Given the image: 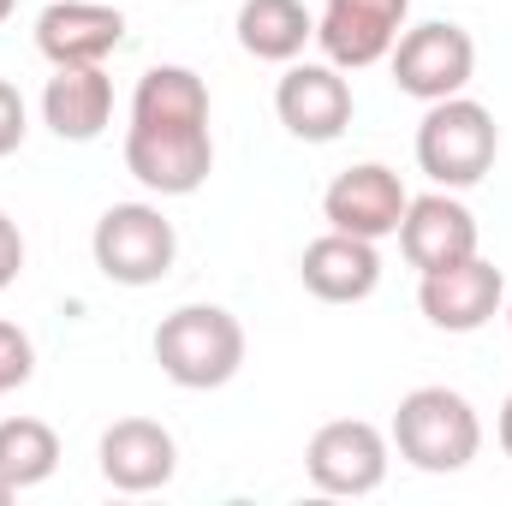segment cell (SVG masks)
<instances>
[{"label":"cell","mask_w":512,"mask_h":506,"mask_svg":"<svg viewBox=\"0 0 512 506\" xmlns=\"http://www.w3.org/2000/svg\"><path fill=\"white\" fill-rule=\"evenodd\" d=\"M126 173L149 197H191L215 173L209 84L191 66H149L131 90Z\"/></svg>","instance_id":"1"},{"label":"cell","mask_w":512,"mask_h":506,"mask_svg":"<svg viewBox=\"0 0 512 506\" xmlns=\"http://www.w3.org/2000/svg\"><path fill=\"white\" fill-rule=\"evenodd\" d=\"M393 447L423 477H453L483 453V417L453 387H411L393 411Z\"/></svg>","instance_id":"2"},{"label":"cell","mask_w":512,"mask_h":506,"mask_svg":"<svg viewBox=\"0 0 512 506\" xmlns=\"http://www.w3.org/2000/svg\"><path fill=\"white\" fill-rule=\"evenodd\" d=\"M155 364L185 393H209L245 370V328L221 304H179L155 328Z\"/></svg>","instance_id":"3"},{"label":"cell","mask_w":512,"mask_h":506,"mask_svg":"<svg viewBox=\"0 0 512 506\" xmlns=\"http://www.w3.org/2000/svg\"><path fill=\"white\" fill-rule=\"evenodd\" d=\"M501 155V126L483 102L471 96H447V102H429L423 126H417V167L441 185V191H471L489 179Z\"/></svg>","instance_id":"4"},{"label":"cell","mask_w":512,"mask_h":506,"mask_svg":"<svg viewBox=\"0 0 512 506\" xmlns=\"http://www.w3.org/2000/svg\"><path fill=\"white\" fill-rule=\"evenodd\" d=\"M90 256L114 286H155L173 274L179 233L155 203H114L90 233Z\"/></svg>","instance_id":"5"},{"label":"cell","mask_w":512,"mask_h":506,"mask_svg":"<svg viewBox=\"0 0 512 506\" xmlns=\"http://www.w3.org/2000/svg\"><path fill=\"white\" fill-rule=\"evenodd\" d=\"M393 66V84L411 96V102H447V96H465L471 72H477V42L471 30L447 24V18H429V24H405V36L393 42L387 54Z\"/></svg>","instance_id":"6"},{"label":"cell","mask_w":512,"mask_h":506,"mask_svg":"<svg viewBox=\"0 0 512 506\" xmlns=\"http://www.w3.org/2000/svg\"><path fill=\"white\" fill-rule=\"evenodd\" d=\"M387 459H393V441H387L376 423L364 417H334L310 435L304 447V471L322 495H340V501H358V495H376L387 483Z\"/></svg>","instance_id":"7"},{"label":"cell","mask_w":512,"mask_h":506,"mask_svg":"<svg viewBox=\"0 0 512 506\" xmlns=\"http://www.w3.org/2000/svg\"><path fill=\"white\" fill-rule=\"evenodd\" d=\"M405 18H411V0H328L316 18V48L340 72L382 66L393 42L405 36Z\"/></svg>","instance_id":"8"},{"label":"cell","mask_w":512,"mask_h":506,"mask_svg":"<svg viewBox=\"0 0 512 506\" xmlns=\"http://www.w3.org/2000/svg\"><path fill=\"white\" fill-rule=\"evenodd\" d=\"M274 114L298 143H334L352 126V84L328 60H292L274 84Z\"/></svg>","instance_id":"9"},{"label":"cell","mask_w":512,"mask_h":506,"mask_svg":"<svg viewBox=\"0 0 512 506\" xmlns=\"http://www.w3.org/2000/svg\"><path fill=\"white\" fill-rule=\"evenodd\" d=\"M417 304H423V316H429L441 334H477V328H489V322L501 316V304H507V274H501L495 262H483V256H465V262H453V268L423 274Z\"/></svg>","instance_id":"10"},{"label":"cell","mask_w":512,"mask_h":506,"mask_svg":"<svg viewBox=\"0 0 512 506\" xmlns=\"http://www.w3.org/2000/svg\"><path fill=\"white\" fill-rule=\"evenodd\" d=\"M405 185H399V173L382 167V161H358V167H346L328 191H322V215H328V227L334 233H352V239H370V245H382L399 233V221H405Z\"/></svg>","instance_id":"11"},{"label":"cell","mask_w":512,"mask_h":506,"mask_svg":"<svg viewBox=\"0 0 512 506\" xmlns=\"http://www.w3.org/2000/svg\"><path fill=\"white\" fill-rule=\"evenodd\" d=\"M126 42L120 0H54L36 18V54L48 66H102Z\"/></svg>","instance_id":"12"},{"label":"cell","mask_w":512,"mask_h":506,"mask_svg":"<svg viewBox=\"0 0 512 506\" xmlns=\"http://www.w3.org/2000/svg\"><path fill=\"white\" fill-rule=\"evenodd\" d=\"M96 465H102L108 489H120V495H155V489H167L173 471H179V441H173V429L155 423V417H120V423L102 435Z\"/></svg>","instance_id":"13"},{"label":"cell","mask_w":512,"mask_h":506,"mask_svg":"<svg viewBox=\"0 0 512 506\" xmlns=\"http://www.w3.org/2000/svg\"><path fill=\"white\" fill-rule=\"evenodd\" d=\"M399 251L417 274H435V268H453L465 256H477V215L453 197V191H429V197H411L405 203V221H399Z\"/></svg>","instance_id":"14"},{"label":"cell","mask_w":512,"mask_h":506,"mask_svg":"<svg viewBox=\"0 0 512 506\" xmlns=\"http://www.w3.org/2000/svg\"><path fill=\"white\" fill-rule=\"evenodd\" d=\"M298 280L304 292H316L322 304H364L376 286H382V251L370 239H352V233H322L310 239L298 256Z\"/></svg>","instance_id":"15"},{"label":"cell","mask_w":512,"mask_h":506,"mask_svg":"<svg viewBox=\"0 0 512 506\" xmlns=\"http://www.w3.org/2000/svg\"><path fill=\"white\" fill-rule=\"evenodd\" d=\"M42 120L60 143H90L114 120V78L102 66H54L42 90Z\"/></svg>","instance_id":"16"},{"label":"cell","mask_w":512,"mask_h":506,"mask_svg":"<svg viewBox=\"0 0 512 506\" xmlns=\"http://www.w3.org/2000/svg\"><path fill=\"white\" fill-rule=\"evenodd\" d=\"M233 30H239V48L268 66H292L316 42V18L304 0H245Z\"/></svg>","instance_id":"17"},{"label":"cell","mask_w":512,"mask_h":506,"mask_svg":"<svg viewBox=\"0 0 512 506\" xmlns=\"http://www.w3.org/2000/svg\"><path fill=\"white\" fill-rule=\"evenodd\" d=\"M60 471V435L42 417H6L0 423V477L12 489H36Z\"/></svg>","instance_id":"18"},{"label":"cell","mask_w":512,"mask_h":506,"mask_svg":"<svg viewBox=\"0 0 512 506\" xmlns=\"http://www.w3.org/2000/svg\"><path fill=\"white\" fill-rule=\"evenodd\" d=\"M30 376H36V346H30V334H24L18 322H0V393L24 387Z\"/></svg>","instance_id":"19"},{"label":"cell","mask_w":512,"mask_h":506,"mask_svg":"<svg viewBox=\"0 0 512 506\" xmlns=\"http://www.w3.org/2000/svg\"><path fill=\"white\" fill-rule=\"evenodd\" d=\"M24 131H30L24 96H18V84H6V78H0V155H12V149L24 143Z\"/></svg>","instance_id":"20"},{"label":"cell","mask_w":512,"mask_h":506,"mask_svg":"<svg viewBox=\"0 0 512 506\" xmlns=\"http://www.w3.org/2000/svg\"><path fill=\"white\" fill-rule=\"evenodd\" d=\"M18 274H24V233H18L12 215H0V292H6Z\"/></svg>","instance_id":"21"},{"label":"cell","mask_w":512,"mask_h":506,"mask_svg":"<svg viewBox=\"0 0 512 506\" xmlns=\"http://www.w3.org/2000/svg\"><path fill=\"white\" fill-rule=\"evenodd\" d=\"M495 429H501V453L512 459V393H507V405H501V423Z\"/></svg>","instance_id":"22"},{"label":"cell","mask_w":512,"mask_h":506,"mask_svg":"<svg viewBox=\"0 0 512 506\" xmlns=\"http://www.w3.org/2000/svg\"><path fill=\"white\" fill-rule=\"evenodd\" d=\"M12 12H18V0H0V24H6V18H12Z\"/></svg>","instance_id":"23"},{"label":"cell","mask_w":512,"mask_h":506,"mask_svg":"<svg viewBox=\"0 0 512 506\" xmlns=\"http://www.w3.org/2000/svg\"><path fill=\"white\" fill-rule=\"evenodd\" d=\"M12 495H18V489H12V483H6V477H0V506L12 501Z\"/></svg>","instance_id":"24"},{"label":"cell","mask_w":512,"mask_h":506,"mask_svg":"<svg viewBox=\"0 0 512 506\" xmlns=\"http://www.w3.org/2000/svg\"><path fill=\"white\" fill-rule=\"evenodd\" d=\"M501 310H507V322H512V292H507V304H501Z\"/></svg>","instance_id":"25"}]
</instances>
